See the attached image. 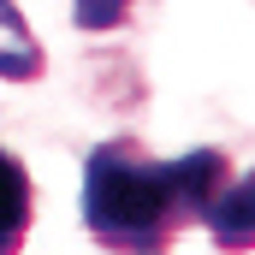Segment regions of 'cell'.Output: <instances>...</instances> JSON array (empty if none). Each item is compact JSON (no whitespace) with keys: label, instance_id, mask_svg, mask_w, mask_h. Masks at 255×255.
Instances as JSON below:
<instances>
[{"label":"cell","instance_id":"cell-1","mask_svg":"<svg viewBox=\"0 0 255 255\" xmlns=\"http://www.w3.org/2000/svg\"><path fill=\"white\" fill-rule=\"evenodd\" d=\"M232 184V160L220 148H190L178 160H154L142 142L113 136L89 148L83 166V226L95 244L119 255H154Z\"/></svg>","mask_w":255,"mask_h":255},{"label":"cell","instance_id":"cell-2","mask_svg":"<svg viewBox=\"0 0 255 255\" xmlns=\"http://www.w3.org/2000/svg\"><path fill=\"white\" fill-rule=\"evenodd\" d=\"M30 220H36V184L24 160L0 148V255H18V244L30 238Z\"/></svg>","mask_w":255,"mask_h":255},{"label":"cell","instance_id":"cell-3","mask_svg":"<svg viewBox=\"0 0 255 255\" xmlns=\"http://www.w3.org/2000/svg\"><path fill=\"white\" fill-rule=\"evenodd\" d=\"M202 226H208V238H214L220 250H232V255H238V250H255V172L238 178V184H226Z\"/></svg>","mask_w":255,"mask_h":255}]
</instances>
